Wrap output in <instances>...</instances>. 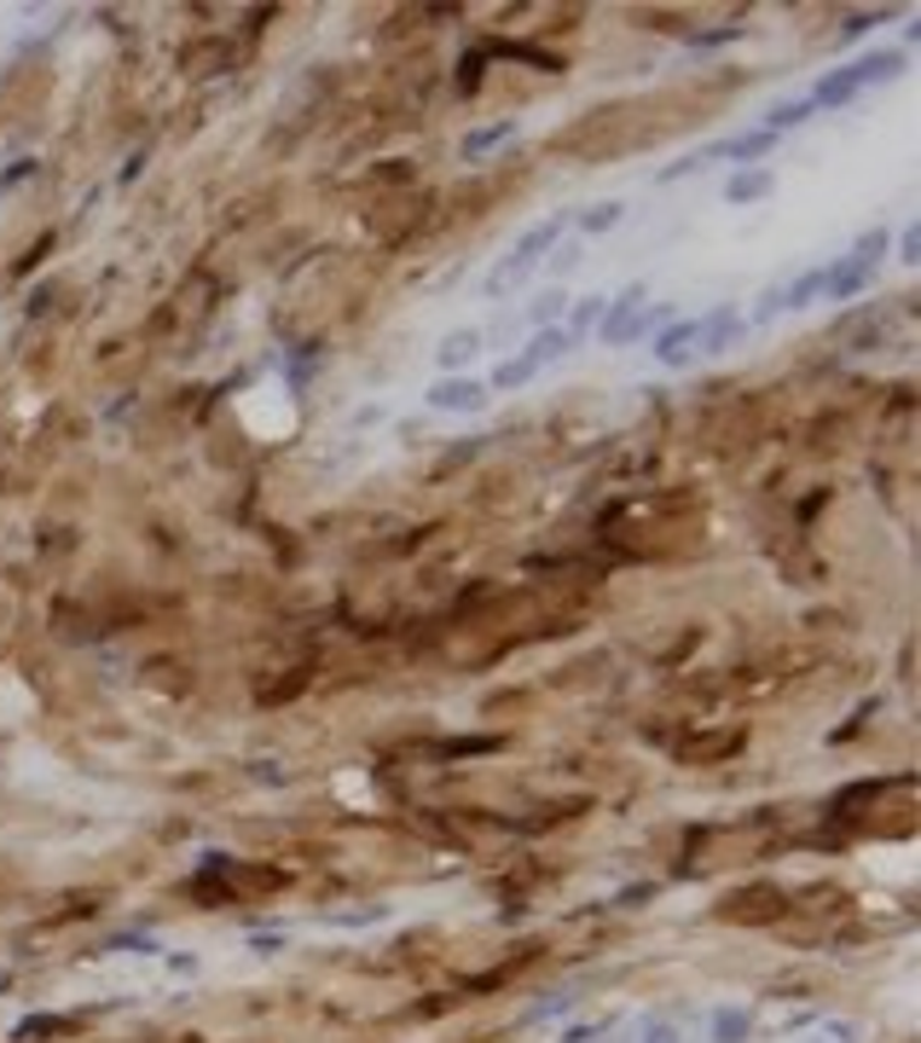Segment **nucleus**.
Masks as SVG:
<instances>
[{
    "label": "nucleus",
    "instance_id": "8",
    "mask_svg": "<svg viewBox=\"0 0 921 1043\" xmlns=\"http://www.w3.org/2000/svg\"><path fill=\"white\" fill-rule=\"evenodd\" d=\"M771 192V174H748V180H730V197L736 203H753V197H765Z\"/></svg>",
    "mask_w": 921,
    "mask_h": 1043
},
{
    "label": "nucleus",
    "instance_id": "3",
    "mask_svg": "<svg viewBox=\"0 0 921 1043\" xmlns=\"http://www.w3.org/2000/svg\"><path fill=\"white\" fill-rule=\"evenodd\" d=\"M365 220H372V233H383L388 243H406V238H412V233H418V215H412V197H395V203H377V209H372V215H365Z\"/></svg>",
    "mask_w": 921,
    "mask_h": 1043
},
{
    "label": "nucleus",
    "instance_id": "1",
    "mask_svg": "<svg viewBox=\"0 0 921 1043\" xmlns=\"http://www.w3.org/2000/svg\"><path fill=\"white\" fill-rule=\"evenodd\" d=\"M788 910V893L783 887H748V893H730L719 916L725 922H776V916Z\"/></svg>",
    "mask_w": 921,
    "mask_h": 1043
},
{
    "label": "nucleus",
    "instance_id": "4",
    "mask_svg": "<svg viewBox=\"0 0 921 1043\" xmlns=\"http://www.w3.org/2000/svg\"><path fill=\"white\" fill-rule=\"evenodd\" d=\"M742 742H748V730H742V725L713 730V736H690V742H679V760H725V753H736Z\"/></svg>",
    "mask_w": 921,
    "mask_h": 1043
},
{
    "label": "nucleus",
    "instance_id": "9",
    "mask_svg": "<svg viewBox=\"0 0 921 1043\" xmlns=\"http://www.w3.org/2000/svg\"><path fill=\"white\" fill-rule=\"evenodd\" d=\"M614 220H621V203H603L598 215H585V227H591V233H603V227H614Z\"/></svg>",
    "mask_w": 921,
    "mask_h": 1043
},
{
    "label": "nucleus",
    "instance_id": "6",
    "mask_svg": "<svg viewBox=\"0 0 921 1043\" xmlns=\"http://www.w3.org/2000/svg\"><path fill=\"white\" fill-rule=\"evenodd\" d=\"M476 400H481L476 383H441L435 388V406H446V412H453V406H476Z\"/></svg>",
    "mask_w": 921,
    "mask_h": 1043
},
{
    "label": "nucleus",
    "instance_id": "7",
    "mask_svg": "<svg viewBox=\"0 0 921 1043\" xmlns=\"http://www.w3.org/2000/svg\"><path fill=\"white\" fill-rule=\"evenodd\" d=\"M695 331H702V325H695V319L672 325V331L661 337V354H667V360H679V354H684V342H695Z\"/></svg>",
    "mask_w": 921,
    "mask_h": 1043
},
{
    "label": "nucleus",
    "instance_id": "10",
    "mask_svg": "<svg viewBox=\"0 0 921 1043\" xmlns=\"http://www.w3.org/2000/svg\"><path fill=\"white\" fill-rule=\"evenodd\" d=\"M469 348H476V337H453V342L441 348V360H446V365H458V360L469 354Z\"/></svg>",
    "mask_w": 921,
    "mask_h": 1043
},
{
    "label": "nucleus",
    "instance_id": "5",
    "mask_svg": "<svg viewBox=\"0 0 921 1043\" xmlns=\"http://www.w3.org/2000/svg\"><path fill=\"white\" fill-rule=\"evenodd\" d=\"M557 233H562V220H545V227H539V233H527V243H522V250H516V261H510V268L499 273V284H504V279H516V273H527V268H534V256H539V250H545V243H550V238H557Z\"/></svg>",
    "mask_w": 921,
    "mask_h": 1043
},
{
    "label": "nucleus",
    "instance_id": "2",
    "mask_svg": "<svg viewBox=\"0 0 921 1043\" xmlns=\"http://www.w3.org/2000/svg\"><path fill=\"white\" fill-rule=\"evenodd\" d=\"M562 348H568V337H562V331H545V337H539L534 348H527L522 360H504V365H499V388H516V383H527V377H534L550 354H562Z\"/></svg>",
    "mask_w": 921,
    "mask_h": 1043
}]
</instances>
